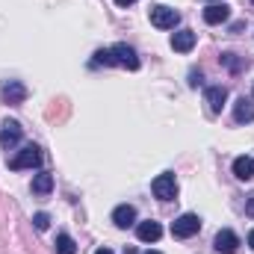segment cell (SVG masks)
I'll return each instance as SVG.
<instances>
[{
    "label": "cell",
    "mask_w": 254,
    "mask_h": 254,
    "mask_svg": "<svg viewBox=\"0 0 254 254\" xmlns=\"http://www.w3.org/2000/svg\"><path fill=\"white\" fill-rule=\"evenodd\" d=\"M228 18H231V6H225V3H210L204 9V21L207 24H225Z\"/></svg>",
    "instance_id": "9c48e42d"
},
{
    "label": "cell",
    "mask_w": 254,
    "mask_h": 254,
    "mask_svg": "<svg viewBox=\"0 0 254 254\" xmlns=\"http://www.w3.org/2000/svg\"><path fill=\"white\" fill-rule=\"evenodd\" d=\"M51 190H54V175L39 172L33 178V195H51Z\"/></svg>",
    "instance_id": "2e32d148"
},
{
    "label": "cell",
    "mask_w": 254,
    "mask_h": 254,
    "mask_svg": "<svg viewBox=\"0 0 254 254\" xmlns=\"http://www.w3.org/2000/svg\"><path fill=\"white\" fill-rule=\"evenodd\" d=\"M172 48H175L178 54H190L192 48H195V33H192V30H178V33L172 36Z\"/></svg>",
    "instance_id": "7c38bea8"
},
{
    "label": "cell",
    "mask_w": 254,
    "mask_h": 254,
    "mask_svg": "<svg viewBox=\"0 0 254 254\" xmlns=\"http://www.w3.org/2000/svg\"><path fill=\"white\" fill-rule=\"evenodd\" d=\"M57 254H77V243L68 234H60L57 237Z\"/></svg>",
    "instance_id": "e0dca14e"
},
{
    "label": "cell",
    "mask_w": 254,
    "mask_h": 254,
    "mask_svg": "<svg viewBox=\"0 0 254 254\" xmlns=\"http://www.w3.org/2000/svg\"><path fill=\"white\" fill-rule=\"evenodd\" d=\"M15 172H21V169H36V166H42V151L36 148V145H27V148H21L15 157H12V163H9Z\"/></svg>",
    "instance_id": "3957f363"
},
{
    "label": "cell",
    "mask_w": 254,
    "mask_h": 254,
    "mask_svg": "<svg viewBox=\"0 0 254 254\" xmlns=\"http://www.w3.org/2000/svg\"><path fill=\"white\" fill-rule=\"evenodd\" d=\"M198 231H201V219L195 213H184L181 219L172 222V237H178V240H190Z\"/></svg>",
    "instance_id": "7a4b0ae2"
},
{
    "label": "cell",
    "mask_w": 254,
    "mask_h": 254,
    "mask_svg": "<svg viewBox=\"0 0 254 254\" xmlns=\"http://www.w3.org/2000/svg\"><path fill=\"white\" fill-rule=\"evenodd\" d=\"M145 254H160V252H145Z\"/></svg>",
    "instance_id": "d4e9b609"
},
{
    "label": "cell",
    "mask_w": 254,
    "mask_h": 254,
    "mask_svg": "<svg viewBox=\"0 0 254 254\" xmlns=\"http://www.w3.org/2000/svg\"><path fill=\"white\" fill-rule=\"evenodd\" d=\"M21 142V125L18 122H12V119H6L3 122V127H0V148H15Z\"/></svg>",
    "instance_id": "8992f818"
},
{
    "label": "cell",
    "mask_w": 254,
    "mask_h": 254,
    "mask_svg": "<svg viewBox=\"0 0 254 254\" xmlns=\"http://www.w3.org/2000/svg\"><path fill=\"white\" fill-rule=\"evenodd\" d=\"M95 254H113V252H110V249H98Z\"/></svg>",
    "instance_id": "603a6c76"
},
{
    "label": "cell",
    "mask_w": 254,
    "mask_h": 254,
    "mask_svg": "<svg viewBox=\"0 0 254 254\" xmlns=\"http://www.w3.org/2000/svg\"><path fill=\"white\" fill-rule=\"evenodd\" d=\"M234 122H240V125H249V122H254V104H252V101L240 98V101L234 104Z\"/></svg>",
    "instance_id": "4fadbf2b"
},
{
    "label": "cell",
    "mask_w": 254,
    "mask_h": 254,
    "mask_svg": "<svg viewBox=\"0 0 254 254\" xmlns=\"http://www.w3.org/2000/svg\"><path fill=\"white\" fill-rule=\"evenodd\" d=\"M110 54H113V63L122 65V68H130V71H136L139 68V57H136V51L125 45V42H119V45H113L110 48Z\"/></svg>",
    "instance_id": "5b68a950"
},
{
    "label": "cell",
    "mask_w": 254,
    "mask_h": 254,
    "mask_svg": "<svg viewBox=\"0 0 254 254\" xmlns=\"http://www.w3.org/2000/svg\"><path fill=\"white\" fill-rule=\"evenodd\" d=\"M237 249H240V237L234 234V231H219L216 234V252L219 254H237Z\"/></svg>",
    "instance_id": "ba28073f"
},
{
    "label": "cell",
    "mask_w": 254,
    "mask_h": 254,
    "mask_svg": "<svg viewBox=\"0 0 254 254\" xmlns=\"http://www.w3.org/2000/svg\"><path fill=\"white\" fill-rule=\"evenodd\" d=\"M136 237L142 240V243H157L160 237H163V228H160V222H139V228H136Z\"/></svg>",
    "instance_id": "30bf717a"
},
{
    "label": "cell",
    "mask_w": 254,
    "mask_h": 254,
    "mask_svg": "<svg viewBox=\"0 0 254 254\" xmlns=\"http://www.w3.org/2000/svg\"><path fill=\"white\" fill-rule=\"evenodd\" d=\"M3 98H6L9 104H21V101L27 98V89H24L18 80H9V83L3 86Z\"/></svg>",
    "instance_id": "9a60e30c"
},
{
    "label": "cell",
    "mask_w": 254,
    "mask_h": 254,
    "mask_svg": "<svg viewBox=\"0 0 254 254\" xmlns=\"http://www.w3.org/2000/svg\"><path fill=\"white\" fill-rule=\"evenodd\" d=\"M33 225H36V231H48L51 228V216L48 213H36L33 216Z\"/></svg>",
    "instance_id": "ac0fdd59"
},
{
    "label": "cell",
    "mask_w": 254,
    "mask_h": 254,
    "mask_svg": "<svg viewBox=\"0 0 254 254\" xmlns=\"http://www.w3.org/2000/svg\"><path fill=\"white\" fill-rule=\"evenodd\" d=\"M116 3H119V6H133L136 0H116Z\"/></svg>",
    "instance_id": "44dd1931"
},
{
    "label": "cell",
    "mask_w": 254,
    "mask_h": 254,
    "mask_svg": "<svg viewBox=\"0 0 254 254\" xmlns=\"http://www.w3.org/2000/svg\"><path fill=\"white\" fill-rule=\"evenodd\" d=\"M204 101H207V110L210 113H222L225 110V101H228V89L225 86H210L204 92Z\"/></svg>",
    "instance_id": "52a82bcc"
},
{
    "label": "cell",
    "mask_w": 254,
    "mask_h": 254,
    "mask_svg": "<svg viewBox=\"0 0 254 254\" xmlns=\"http://www.w3.org/2000/svg\"><path fill=\"white\" fill-rule=\"evenodd\" d=\"M113 65V54H110V51H98V54H95V65Z\"/></svg>",
    "instance_id": "d6986e66"
},
{
    "label": "cell",
    "mask_w": 254,
    "mask_h": 254,
    "mask_svg": "<svg viewBox=\"0 0 254 254\" xmlns=\"http://www.w3.org/2000/svg\"><path fill=\"white\" fill-rule=\"evenodd\" d=\"M249 246H252V252H254V231L249 234Z\"/></svg>",
    "instance_id": "7402d4cb"
},
{
    "label": "cell",
    "mask_w": 254,
    "mask_h": 254,
    "mask_svg": "<svg viewBox=\"0 0 254 254\" xmlns=\"http://www.w3.org/2000/svg\"><path fill=\"white\" fill-rule=\"evenodd\" d=\"M113 222H116V228H130L136 222V207L133 204H119L113 210Z\"/></svg>",
    "instance_id": "8fae6325"
},
{
    "label": "cell",
    "mask_w": 254,
    "mask_h": 254,
    "mask_svg": "<svg viewBox=\"0 0 254 254\" xmlns=\"http://www.w3.org/2000/svg\"><path fill=\"white\" fill-rule=\"evenodd\" d=\"M252 3H254V0H252Z\"/></svg>",
    "instance_id": "484cf974"
},
{
    "label": "cell",
    "mask_w": 254,
    "mask_h": 254,
    "mask_svg": "<svg viewBox=\"0 0 254 254\" xmlns=\"http://www.w3.org/2000/svg\"><path fill=\"white\" fill-rule=\"evenodd\" d=\"M178 21H181L178 9L163 6V3L151 6V24H154V27H160V30H175V27H178Z\"/></svg>",
    "instance_id": "6da1fadb"
},
{
    "label": "cell",
    "mask_w": 254,
    "mask_h": 254,
    "mask_svg": "<svg viewBox=\"0 0 254 254\" xmlns=\"http://www.w3.org/2000/svg\"><path fill=\"white\" fill-rule=\"evenodd\" d=\"M246 213L254 219V195H249V201H246Z\"/></svg>",
    "instance_id": "ffe728a7"
},
{
    "label": "cell",
    "mask_w": 254,
    "mask_h": 254,
    "mask_svg": "<svg viewBox=\"0 0 254 254\" xmlns=\"http://www.w3.org/2000/svg\"><path fill=\"white\" fill-rule=\"evenodd\" d=\"M234 175H237L240 181H252V178H254V160L249 157V154L234 160Z\"/></svg>",
    "instance_id": "5bb4252c"
},
{
    "label": "cell",
    "mask_w": 254,
    "mask_h": 254,
    "mask_svg": "<svg viewBox=\"0 0 254 254\" xmlns=\"http://www.w3.org/2000/svg\"><path fill=\"white\" fill-rule=\"evenodd\" d=\"M151 190L154 195L160 198V201H175V195H178V178L175 175H157L154 178V184H151Z\"/></svg>",
    "instance_id": "277c9868"
},
{
    "label": "cell",
    "mask_w": 254,
    "mask_h": 254,
    "mask_svg": "<svg viewBox=\"0 0 254 254\" xmlns=\"http://www.w3.org/2000/svg\"><path fill=\"white\" fill-rule=\"evenodd\" d=\"M125 254H136V252H133V249H127V252H125Z\"/></svg>",
    "instance_id": "cb8c5ba5"
}]
</instances>
